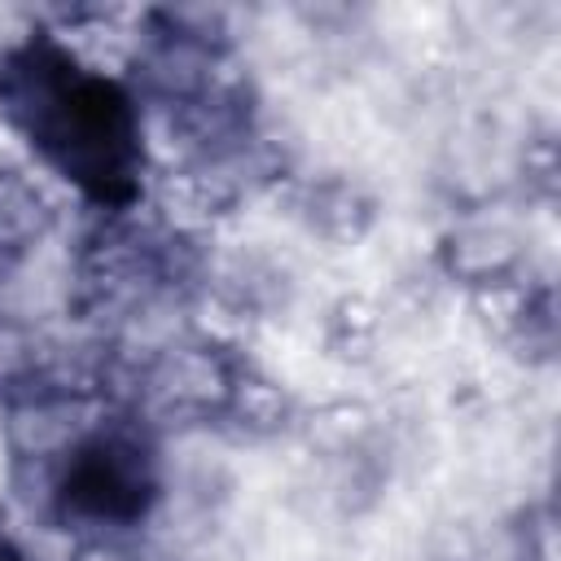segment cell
Masks as SVG:
<instances>
[{"label": "cell", "mask_w": 561, "mask_h": 561, "mask_svg": "<svg viewBox=\"0 0 561 561\" xmlns=\"http://www.w3.org/2000/svg\"><path fill=\"white\" fill-rule=\"evenodd\" d=\"M57 500L70 517H88V522H136L149 500H153V473L149 460L136 443L101 434L92 443H83L61 482H57Z\"/></svg>", "instance_id": "cell-2"}, {"label": "cell", "mask_w": 561, "mask_h": 561, "mask_svg": "<svg viewBox=\"0 0 561 561\" xmlns=\"http://www.w3.org/2000/svg\"><path fill=\"white\" fill-rule=\"evenodd\" d=\"M0 110L26 145L92 202L123 206L140 184L131 96L53 39H26L0 66Z\"/></svg>", "instance_id": "cell-1"}, {"label": "cell", "mask_w": 561, "mask_h": 561, "mask_svg": "<svg viewBox=\"0 0 561 561\" xmlns=\"http://www.w3.org/2000/svg\"><path fill=\"white\" fill-rule=\"evenodd\" d=\"M0 561H22V557H18V552H13V548L0 539Z\"/></svg>", "instance_id": "cell-3"}]
</instances>
